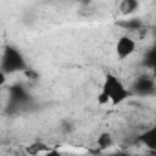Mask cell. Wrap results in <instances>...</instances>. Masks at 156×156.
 Listing matches in <instances>:
<instances>
[{
  "instance_id": "9c48e42d",
  "label": "cell",
  "mask_w": 156,
  "mask_h": 156,
  "mask_svg": "<svg viewBox=\"0 0 156 156\" xmlns=\"http://www.w3.org/2000/svg\"><path fill=\"white\" fill-rule=\"evenodd\" d=\"M121 26H125L127 30H140L141 28V20H129V22H123Z\"/></svg>"
},
{
  "instance_id": "8992f818",
  "label": "cell",
  "mask_w": 156,
  "mask_h": 156,
  "mask_svg": "<svg viewBox=\"0 0 156 156\" xmlns=\"http://www.w3.org/2000/svg\"><path fill=\"white\" fill-rule=\"evenodd\" d=\"M138 140L141 141V145L149 147L151 151H156V129H147L145 132L140 134Z\"/></svg>"
},
{
  "instance_id": "ba28073f",
  "label": "cell",
  "mask_w": 156,
  "mask_h": 156,
  "mask_svg": "<svg viewBox=\"0 0 156 156\" xmlns=\"http://www.w3.org/2000/svg\"><path fill=\"white\" fill-rule=\"evenodd\" d=\"M112 143H114V140H112V136H110L108 132H103V134L98 138V147H99V149H108Z\"/></svg>"
},
{
  "instance_id": "3957f363",
  "label": "cell",
  "mask_w": 156,
  "mask_h": 156,
  "mask_svg": "<svg viewBox=\"0 0 156 156\" xmlns=\"http://www.w3.org/2000/svg\"><path fill=\"white\" fill-rule=\"evenodd\" d=\"M130 92H132V96H141V98L154 96V92H156V83H154V77H152V75H149V73L140 75L138 79L132 83Z\"/></svg>"
},
{
  "instance_id": "7a4b0ae2",
  "label": "cell",
  "mask_w": 156,
  "mask_h": 156,
  "mask_svg": "<svg viewBox=\"0 0 156 156\" xmlns=\"http://www.w3.org/2000/svg\"><path fill=\"white\" fill-rule=\"evenodd\" d=\"M0 66L2 70L11 75V73H17V72H26L28 66H26V59L22 55V51L17 48V46H11L8 44L2 51V57H0Z\"/></svg>"
},
{
  "instance_id": "277c9868",
  "label": "cell",
  "mask_w": 156,
  "mask_h": 156,
  "mask_svg": "<svg viewBox=\"0 0 156 156\" xmlns=\"http://www.w3.org/2000/svg\"><path fill=\"white\" fill-rule=\"evenodd\" d=\"M136 51V41L129 35H121L116 42V57L119 61H125L129 59L132 53Z\"/></svg>"
},
{
  "instance_id": "5b68a950",
  "label": "cell",
  "mask_w": 156,
  "mask_h": 156,
  "mask_svg": "<svg viewBox=\"0 0 156 156\" xmlns=\"http://www.w3.org/2000/svg\"><path fill=\"white\" fill-rule=\"evenodd\" d=\"M30 101V94L24 88V85H13L9 88V105L11 108H22Z\"/></svg>"
},
{
  "instance_id": "52a82bcc",
  "label": "cell",
  "mask_w": 156,
  "mask_h": 156,
  "mask_svg": "<svg viewBox=\"0 0 156 156\" xmlns=\"http://www.w3.org/2000/svg\"><path fill=\"white\" fill-rule=\"evenodd\" d=\"M140 9V0H121L119 2V13L125 17L134 15Z\"/></svg>"
},
{
  "instance_id": "30bf717a",
  "label": "cell",
  "mask_w": 156,
  "mask_h": 156,
  "mask_svg": "<svg viewBox=\"0 0 156 156\" xmlns=\"http://www.w3.org/2000/svg\"><path fill=\"white\" fill-rule=\"evenodd\" d=\"M6 81H8V73L2 70V66H0V87H4Z\"/></svg>"
},
{
  "instance_id": "8fae6325",
  "label": "cell",
  "mask_w": 156,
  "mask_h": 156,
  "mask_svg": "<svg viewBox=\"0 0 156 156\" xmlns=\"http://www.w3.org/2000/svg\"><path fill=\"white\" fill-rule=\"evenodd\" d=\"M79 2H81V4H85V6H87V4H88V2H90V0H79Z\"/></svg>"
},
{
  "instance_id": "6da1fadb",
  "label": "cell",
  "mask_w": 156,
  "mask_h": 156,
  "mask_svg": "<svg viewBox=\"0 0 156 156\" xmlns=\"http://www.w3.org/2000/svg\"><path fill=\"white\" fill-rule=\"evenodd\" d=\"M132 96L130 88H127L123 85V81L112 72L105 73V79L101 85V90L98 94V103L99 105H119L123 101H127Z\"/></svg>"
}]
</instances>
